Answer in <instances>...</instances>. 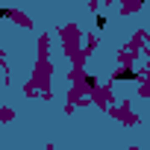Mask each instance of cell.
Here are the masks:
<instances>
[{
    "label": "cell",
    "instance_id": "obj_1",
    "mask_svg": "<svg viewBox=\"0 0 150 150\" xmlns=\"http://www.w3.org/2000/svg\"><path fill=\"white\" fill-rule=\"evenodd\" d=\"M115 80H124V83H129V80H135V71H118V74H115Z\"/></svg>",
    "mask_w": 150,
    "mask_h": 150
}]
</instances>
